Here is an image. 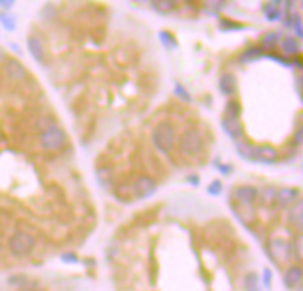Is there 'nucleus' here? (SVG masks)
I'll return each mask as SVG.
<instances>
[{"mask_svg": "<svg viewBox=\"0 0 303 291\" xmlns=\"http://www.w3.org/2000/svg\"><path fill=\"white\" fill-rule=\"evenodd\" d=\"M34 249H36V240L25 231H14L7 240V250L14 259L29 258Z\"/></svg>", "mask_w": 303, "mask_h": 291, "instance_id": "1", "label": "nucleus"}, {"mask_svg": "<svg viewBox=\"0 0 303 291\" xmlns=\"http://www.w3.org/2000/svg\"><path fill=\"white\" fill-rule=\"evenodd\" d=\"M153 144L161 155H168L176 148V128L168 121H161L153 130Z\"/></svg>", "mask_w": 303, "mask_h": 291, "instance_id": "2", "label": "nucleus"}, {"mask_svg": "<svg viewBox=\"0 0 303 291\" xmlns=\"http://www.w3.org/2000/svg\"><path fill=\"white\" fill-rule=\"evenodd\" d=\"M178 149L181 155L186 156V158H194V156L200 155L204 149L202 133L195 128H190V130H186V132H183L178 140Z\"/></svg>", "mask_w": 303, "mask_h": 291, "instance_id": "3", "label": "nucleus"}, {"mask_svg": "<svg viewBox=\"0 0 303 291\" xmlns=\"http://www.w3.org/2000/svg\"><path fill=\"white\" fill-rule=\"evenodd\" d=\"M266 252L270 256V259L277 265H286L293 258V245L289 240L282 237L270 238L266 243Z\"/></svg>", "mask_w": 303, "mask_h": 291, "instance_id": "4", "label": "nucleus"}, {"mask_svg": "<svg viewBox=\"0 0 303 291\" xmlns=\"http://www.w3.org/2000/svg\"><path fill=\"white\" fill-rule=\"evenodd\" d=\"M66 142H68V135L57 124H52V126L45 128L39 133V144L46 151H61L66 146Z\"/></svg>", "mask_w": 303, "mask_h": 291, "instance_id": "5", "label": "nucleus"}, {"mask_svg": "<svg viewBox=\"0 0 303 291\" xmlns=\"http://www.w3.org/2000/svg\"><path fill=\"white\" fill-rule=\"evenodd\" d=\"M131 190H133V194H135L137 199L145 201V199H151L153 195L158 192V183H156V179L153 178V176L142 174L135 179Z\"/></svg>", "mask_w": 303, "mask_h": 291, "instance_id": "6", "label": "nucleus"}, {"mask_svg": "<svg viewBox=\"0 0 303 291\" xmlns=\"http://www.w3.org/2000/svg\"><path fill=\"white\" fill-rule=\"evenodd\" d=\"M231 210L236 215V219L247 227H250L255 222V217H257L255 206H250V204H239L234 201V203H231Z\"/></svg>", "mask_w": 303, "mask_h": 291, "instance_id": "7", "label": "nucleus"}, {"mask_svg": "<svg viewBox=\"0 0 303 291\" xmlns=\"http://www.w3.org/2000/svg\"><path fill=\"white\" fill-rule=\"evenodd\" d=\"M4 73H6V77L13 82L25 80L27 75H29L27 68L18 61V59H6V62H4Z\"/></svg>", "mask_w": 303, "mask_h": 291, "instance_id": "8", "label": "nucleus"}, {"mask_svg": "<svg viewBox=\"0 0 303 291\" xmlns=\"http://www.w3.org/2000/svg\"><path fill=\"white\" fill-rule=\"evenodd\" d=\"M252 162L266 163V165L277 163L278 162V151L275 148H271V146H268V144L254 146V160H252Z\"/></svg>", "mask_w": 303, "mask_h": 291, "instance_id": "9", "label": "nucleus"}, {"mask_svg": "<svg viewBox=\"0 0 303 291\" xmlns=\"http://www.w3.org/2000/svg\"><path fill=\"white\" fill-rule=\"evenodd\" d=\"M287 224H289L296 233H301V226H303V201L301 199H298L296 203L287 208Z\"/></svg>", "mask_w": 303, "mask_h": 291, "instance_id": "10", "label": "nucleus"}, {"mask_svg": "<svg viewBox=\"0 0 303 291\" xmlns=\"http://www.w3.org/2000/svg\"><path fill=\"white\" fill-rule=\"evenodd\" d=\"M222 130L225 135L232 139L234 142L245 139V132H243V124L239 119H229V117H222Z\"/></svg>", "mask_w": 303, "mask_h": 291, "instance_id": "11", "label": "nucleus"}, {"mask_svg": "<svg viewBox=\"0 0 303 291\" xmlns=\"http://www.w3.org/2000/svg\"><path fill=\"white\" fill-rule=\"evenodd\" d=\"M257 195L259 190L252 185H243V187H238L234 190V201L239 204H250V206H255L257 203Z\"/></svg>", "mask_w": 303, "mask_h": 291, "instance_id": "12", "label": "nucleus"}, {"mask_svg": "<svg viewBox=\"0 0 303 291\" xmlns=\"http://www.w3.org/2000/svg\"><path fill=\"white\" fill-rule=\"evenodd\" d=\"M298 199H300V190L298 188H277V201H275V204L278 208H289Z\"/></svg>", "mask_w": 303, "mask_h": 291, "instance_id": "13", "label": "nucleus"}, {"mask_svg": "<svg viewBox=\"0 0 303 291\" xmlns=\"http://www.w3.org/2000/svg\"><path fill=\"white\" fill-rule=\"evenodd\" d=\"M27 46H29V53L32 55V59L39 64H45L46 62V50L43 45L41 38L39 36H29L27 39Z\"/></svg>", "mask_w": 303, "mask_h": 291, "instance_id": "14", "label": "nucleus"}, {"mask_svg": "<svg viewBox=\"0 0 303 291\" xmlns=\"http://www.w3.org/2000/svg\"><path fill=\"white\" fill-rule=\"evenodd\" d=\"M303 277V270L300 265H291L284 274V286L287 289H294L300 286Z\"/></svg>", "mask_w": 303, "mask_h": 291, "instance_id": "15", "label": "nucleus"}, {"mask_svg": "<svg viewBox=\"0 0 303 291\" xmlns=\"http://www.w3.org/2000/svg\"><path fill=\"white\" fill-rule=\"evenodd\" d=\"M278 46H280L282 53L287 59L298 57V53H300V41L294 36H284L280 39V43H278Z\"/></svg>", "mask_w": 303, "mask_h": 291, "instance_id": "16", "label": "nucleus"}, {"mask_svg": "<svg viewBox=\"0 0 303 291\" xmlns=\"http://www.w3.org/2000/svg\"><path fill=\"white\" fill-rule=\"evenodd\" d=\"M236 87H238V82H236V77L232 73H222L218 78V89L223 96H232L236 93Z\"/></svg>", "mask_w": 303, "mask_h": 291, "instance_id": "17", "label": "nucleus"}, {"mask_svg": "<svg viewBox=\"0 0 303 291\" xmlns=\"http://www.w3.org/2000/svg\"><path fill=\"white\" fill-rule=\"evenodd\" d=\"M96 181L103 190H110V188L113 187V171L108 165H103V167L96 169Z\"/></svg>", "mask_w": 303, "mask_h": 291, "instance_id": "18", "label": "nucleus"}, {"mask_svg": "<svg viewBox=\"0 0 303 291\" xmlns=\"http://www.w3.org/2000/svg\"><path fill=\"white\" fill-rule=\"evenodd\" d=\"M262 13H264V16L268 22H278L282 16H284V13H282V2H266L264 6H262Z\"/></svg>", "mask_w": 303, "mask_h": 291, "instance_id": "19", "label": "nucleus"}, {"mask_svg": "<svg viewBox=\"0 0 303 291\" xmlns=\"http://www.w3.org/2000/svg\"><path fill=\"white\" fill-rule=\"evenodd\" d=\"M151 7L158 14H171L178 9V2L176 0H153Z\"/></svg>", "mask_w": 303, "mask_h": 291, "instance_id": "20", "label": "nucleus"}, {"mask_svg": "<svg viewBox=\"0 0 303 291\" xmlns=\"http://www.w3.org/2000/svg\"><path fill=\"white\" fill-rule=\"evenodd\" d=\"M282 39V34L280 32H266L264 36L261 38V46L259 48L262 50V52H271V50H275V46H278V43H280Z\"/></svg>", "mask_w": 303, "mask_h": 291, "instance_id": "21", "label": "nucleus"}, {"mask_svg": "<svg viewBox=\"0 0 303 291\" xmlns=\"http://www.w3.org/2000/svg\"><path fill=\"white\" fill-rule=\"evenodd\" d=\"M261 57H264V52H262L259 46H250V48H247L245 52L239 55L238 61L241 62V64H247V62H255V61H261Z\"/></svg>", "mask_w": 303, "mask_h": 291, "instance_id": "22", "label": "nucleus"}, {"mask_svg": "<svg viewBox=\"0 0 303 291\" xmlns=\"http://www.w3.org/2000/svg\"><path fill=\"white\" fill-rule=\"evenodd\" d=\"M257 201H261L262 206H275V201H277V188L275 187H266L259 192Z\"/></svg>", "mask_w": 303, "mask_h": 291, "instance_id": "23", "label": "nucleus"}, {"mask_svg": "<svg viewBox=\"0 0 303 291\" xmlns=\"http://www.w3.org/2000/svg\"><path fill=\"white\" fill-rule=\"evenodd\" d=\"M236 153H238L243 160H247V162H252V160H254V146L250 142H247L245 139L236 142Z\"/></svg>", "mask_w": 303, "mask_h": 291, "instance_id": "24", "label": "nucleus"}, {"mask_svg": "<svg viewBox=\"0 0 303 291\" xmlns=\"http://www.w3.org/2000/svg\"><path fill=\"white\" fill-rule=\"evenodd\" d=\"M243 286H245V291H262L261 289V279L255 272H249L243 279Z\"/></svg>", "mask_w": 303, "mask_h": 291, "instance_id": "25", "label": "nucleus"}, {"mask_svg": "<svg viewBox=\"0 0 303 291\" xmlns=\"http://www.w3.org/2000/svg\"><path fill=\"white\" fill-rule=\"evenodd\" d=\"M241 116V103L238 100H229L223 110V117H229V119H239Z\"/></svg>", "mask_w": 303, "mask_h": 291, "instance_id": "26", "label": "nucleus"}, {"mask_svg": "<svg viewBox=\"0 0 303 291\" xmlns=\"http://www.w3.org/2000/svg\"><path fill=\"white\" fill-rule=\"evenodd\" d=\"M158 38H160L161 45H163L167 50L178 48V39H176V36H172V34L168 32V30H160V32H158Z\"/></svg>", "mask_w": 303, "mask_h": 291, "instance_id": "27", "label": "nucleus"}, {"mask_svg": "<svg viewBox=\"0 0 303 291\" xmlns=\"http://www.w3.org/2000/svg\"><path fill=\"white\" fill-rule=\"evenodd\" d=\"M0 25L6 30H9V32H13L16 29V18H14V14H11L9 11H2L0 13Z\"/></svg>", "mask_w": 303, "mask_h": 291, "instance_id": "28", "label": "nucleus"}, {"mask_svg": "<svg viewBox=\"0 0 303 291\" xmlns=\"http://www.w3.org/2000/svg\"><path fill=\"white\" fill-rule=\"evenodd\" d=\"M291 245H293V258L296 259L298 263L301 261L303 258V252H301V247H303V237L301 233H296V237H294V240L291 242Z\"/></svg>", "mask_w": 303, "mask_h": 291, "instance_id": "29", "label": "nucleus"}, {"mask_svg": "<svg viewBox=\"0 0 303 291\" xmlns=\"http://www.w3.org/2000/svg\"><path fill=\"white\" fill-rule=\"evenodd\" d=\"M174 94L184 103H192V94L186 91V87L181 82H174Z\"/></svg>", "mask_w": 303, "mask_h": 291, "instance_id": "30", "label": "nucleus"}, {"mask_svg": "<svg viewBox=\"0 0 303 291\" xmlns=\"http://www.w3.org/2000/svg\"><path fill=\"white\" fill-rule=\"evenodd\" d=\"M218 27L223 30V32H231V30H243V29H245V25H241V23H236V22H231V20H227V18L220 20Z\"/></svg>", "mask_w": 303, "mask_h": 291, "instance_id": "31", "label": "nucleus"}, {"mask_svg": "<svg viewBox=\"0 0 303 291\" xmlns=\"http://www.w3.org/2000/svg\"><path fill=\"white\" fill-rule=\"evenodd\" d=\"M222 188H223L222 181H220V179H213V181L207 185V194L213 195V197H216V195L222 194Z\"/></svg>", "mask_w": 303, "mask_h": 291, "instance_id": "32", "label": "nucleus"}, {"mask_svg": "<svg viewBox=\"0 0 303 291\" xmlns=\"http://www.w3.org/2000/svg\"><path fill=\"white\" fill-rule=\"evenodd\" d=\"M291 29H294V32H296V39H300L303 38V27H301V18H300V14L298 13H294L293 14V27Z\"/></svg>", "mask_w": 303, "mask_h": 291, "instance_id": "33", "label": "nucleus"}, {"mask_svg": "<svg viewBox=\"0 0 303 291\" xmlns=\"http://www.w3.org/2000/svg\"><path fill=\"white\" fill-rule=\"evenodd\" d=\"M30 279L29 277H25V275H13V277H9L7 279V282H9V284H13L14 288H20V286H23V284H27V282H29Z\"/></svg>", "mask_w": 303, "mask_h": 291, "instance_id": "34", "label": "nucleus"}, {"mask_svg": "<svg viewBox=\"0 0 303 291\" xmlns=\"http://www.w3.org/2000/svg\"><path fill=\"white\" fill-rule=\"evenodd\" d=\"M225 6L227 2H223V0H220V2H206L207 13H213V14H218V11H222Z\"/></svg>", "mask_w": 303, "mask_h": 291, "instance_id": "35", "label": "nucleus"}, {"mask_svg": "<svg viewBox=\"0 0 303 291\" xmlns=\"http://www.w3.org/2000/svg\"><path fill=\"white\" fill-rule=\"evenodd\" d=\"M261 286H264V288H270V286H271V270L270 268L262 270V282H261Z\"/></svg>", "mask_w": 303, "mask_h": 291, "instance_id": "36", "label": "nucleus"}, {"mask_svg": "<svg viewBox=\"0 0 303 291\" xmlns=\"http://www.w3.org/2000/svg\"><path fill=\"white\" fill-rule=\"evenodd\" d=\"M16 291H41V288L36 284V282H32V281H29L27 284H23V286H20V288Z\"/></svg>", "mask_w": 303, "mask_h": 291, "instance_id": "37", "label": "nucleus"}, {"mask_svg": "<svg viewBox=\"0 0 303 291\" xmlns=\"http://www.w3.org/2000/svg\"><path fill=\"white\" fill-rule=\"evenodd\" d=\"M215 167L218 169V171L222 172L223 176H229L231 172H232V165H225V163H220V162H216V163H215Z\"/></svg>", "mask_w": 303, "mask_h": 291, "instance_id": "38", "label": "nucleus"}, {"mask_svg": "<svg viewBox=\"0 0 303 291\" xmlns=\"http://www.w3.org/2000/svg\"><path fill=\"white\" fill-rule=\"evenodd\" d=\"M61 259L64 263H78V256L73 254V252H64L61 256Z\"/></svg>", "mask_w": 303, "mask_h": 291, "instance_id": "39", "label": "nucleus"}, {"mask_svg": "<svg viewBox=\"0 0 303 291\" xmlns=\"http://www.w3.org/2000/svg\"><path fill=\"white\" fill-rule=\"evenodd\" d=\"M14 0H0V9H4V11H9V9H13L14 7Z\"/></svg>", "mask_w": 303, "mask_h": 291, "instance_id": "40", "label": "nucleus"}, {"mask_svg": "<svg viewBox=\"0 0 303 291\" xmlns=\"http://www.w3.org/2000/svg\"><path fill=\"white\" fill-rule=\"evenodd\" d=\"M294 144H296V146L301 144V128L296 130V135H294Z\"/></svg>", "mask_w": 303, "mask_h": 291, "instance_id": "41", "label": "nucleus"}, {"mask_svg": "<svg viewBox=\"0 0 303 291\" xmlns=\"http://www.w3.org/2000/svg\"><path fill=\"white\" fill-rule=\"evenodd\" d=\"M6 59H7V55H6V50H4V48H0V64H2V62H6Z\"/></svg>", "mask_w": 303, "mask_h": 291, "instance_id": "42", "label": "nucleus"}, {"mask_svg": "<svg viewBox=\"0 0 303 291\" xmlns=\"http://www.w3.org/2000/svg\"><path fill=\"white\" fill-rule=\"evenodd\" d=\"M188 183H192V185H199V178H197V176H190V178H188Z\"/></svg>", "mask_w": 303, "mask_h": 291, "instance_id": "43", "label": "nucleus"}, {"mask_svg": "<svg viewBox=\"0 0 303 291\" xmlns=\"http://www.w3.org/2000/svg\"><path fill=\"white\" fill-rule=\"evenodd\" d=\"M0 252H2V242H0Z\"/></svg>", "mask_w": 303, "mask_h": 291, "instance_id": "44", "label": "nucleus"}]
</instances>
